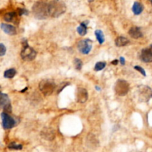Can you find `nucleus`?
Segmentation results:
<instances>
[{
  "label": "nucleus",
  "mask_w": 152,
  "mask_h": 152,
  "mask_svg": "<svg viewBox=\"0 0 152 152\" xmlns=\"http://www.w3.org/2000/svg\"><path fill=\"white\" fill-rule=\"evenodd\" d=\"M32 12L36 19L39 20H46L49 18V4L43 1H39L35 2L32 7Z\"/></svg>",
  "instance_id": "obj_1"
},
{
  "label": "nucleus",
  "mask_w": 152,
  "mask_h": 152,
  "mask_svg": "<svg viewBox=\"0 0 152 152\" xmlns=\"http://www.w3.org/2000/svg\"><path fill=\"white\" fill-rule=\"evenodd\" d=\"M49 12L51 17H60L66 11V5L61 0H53L49 2Z\"/></svg>",
  "instance_id": "obj_2"
},
{
  "label": "nucleus",
  "mask_w": 152,
  "mask_h": 152,
  "mask_svg": "<svg viewBox=\"0 0 152 152\" xmlns=\"http://www.w3.org/2000/svg\"><path fill=\"white\" fill-rule=\"evenodd\" d=\"M20 55L22 59L25 61H33L36 57V51L29 46L25 39H23V49Z\"/></svg>",
  "instance_id": "obj_3"
},
{
  "label": "nucleus",
  "mask_w": 152,
  "mask_h": 152,
  "mask_svg": "<svg viewBox=\"0 0 152 152\" xmlns=\"http://www.w3.org/2000/svg\"><path fill=\"white\" fill-rule=\"evenodd\" d=\"M56 88H57V85H56L55 82L51 79H43L39 82V90L45 97L51 95L54 93Z\"/></svg>",
  "instance_id": "obj_4"
},
{
  "label": "nucleus",
  "mask_w": 152,
  "mask_h": 152,
  "mask_svg": "<svg viewBox=\"0 0 152 152\" xmlns=\"http://www.w3.org/2000/svg\"><path fill=\"white\" fill-rule=\"evenodd\" d=\"M138 100L142 103H147L152 97V89L147 85H140L137 88Z\"/></svg>",
  "instance_id": "obj_5"
},
{
  "label": "nucleus",
  "mask_w": 152,
  "mask_h": 152,
  "mask_svg": "<svg viewBox=\"0 0 152 152\" xmlns=\"http://www.w3.org/2000/svg\"><path fill=\"white\" fill-rule=\"evenodd\" d=\"M130 90V86L128 82L124 79H118L114 85L115 93L118 96L123 97L128 93Z\"/></svg>",
  "instance_id": "obj_6"
},
{
  "label": "nucleus",
  "mask_w": 152,
  "mask_h": 152,
  "mask_svg": "<svg viewBox=\"0 0 152 152\" xmlns=\"http://www.w3.org/2000/svg\"><path fill=\"white\" fill-rule=\"evenodd\" d=\"M1 119H2V125L4 129H11L16 126L17 122L13 116H10L9 113L6 112L1 113Z\"/></svg>",
  "instance_id": "obj_7"
},
{
  "label": "nucleus",
  "mask_w": 152,
  "mask_h": 152,
  "mask_svg": "<svg viewBox=\"0 0 152 152\" xmlns=\"http://www.w3.org/2000/svg\"><path fill=\"white\" fill-rule=\"evenodd\" d=\"M93 42L89 39H82L77 43V49L81 54H88L92 49Z\"/></svg>",
  "instance_id": "obj_8"
},
{
  "label": "nucleus",
  "mask_w": 152,
  "mask_h": 152,
  "mask_svg": "<svg viewBox=\"0 0 152 152\" xmlns=\"http://www.w3.org/2000/svg\"><path fill=\"white\" fill-rule=\"evenodd\" d=\"M0 95H1V99H0V106H1V108L6 113H11L12 107H11V101H10L8 96L6 94H4V93H1Z\"/></svg>",
  "instance_id": "obj_9"
},
{
  "label": "nucleus",
  "mask_w": 152,
  "mask_h": 152,
  "mask_svg": "<svg viewBox=\"0 0 152 152\" xmlns=\"http://www.w3.org/2000/svg\"><path fill=\"white\" fill-rule=\"evenodd\" d=\"M140 58L144 63H152V44L148 48L142 50L140 54Z\"/></svg>",
  "instance_id": "obj_10"
},
{
  "label": "nucleus",
  "mask_w": 152,
  "mask_h": 152,
  "mask_svg": "<svg viewBox=\"0 0 152 152\" xmlns=\"http://www.w3.org/2000/svg\"><path fill=\"white\" fill-rule=\"evenodd\" d=\"M88 94L86 89L83 88H78L76 93V100L79 103H84L88 100Z\"/></svg>",
  "instance_id": "obj_11"
},
{
  "label": "nucleus",
  "mask_w": 152,
  "mask_h": 152,
  "mask_svg": "<svg viewBox=\"0 0 152 152\" xmlns=\"http://www.w3.org/2000/svg\"><path fill=\"white\" fill-rule=\"evenodd\" d=\"M1 29L10 36H14L17 34V29L14 26L11 25L5 24V23H2L1 24Z\"/></svg>",
  "instance_id": "obj_12"
},
{
  "label": "nucleus",
  "mask_w": 152,
  "mask_h": 152,
  "mask_svg": "<svg viewBox=\"0 0 152 152\" xmlns=\"http://www.w3.org/2000/svg\"><path fill=\"white\" fill-rule=\"evenodd\" d=\"M128 33L131 36V37L134 38V39H139V38H141L143 36V32L141 31V29L140 27H131L130 28Z\"/></svg>",
  "instance_id": "obj_13"
},
{
  "label": "nucleus",
  "mask_w": 152,
  "mask_h": 152,
  "mask_svg": "<svg viewBox=\"0 0 152 152\" xmlns=\"http://www.w3.org/2000/svg\"><path fill=\"white\" fill-rule=\"evenodd\" d=\"M41 136H42L45 140L51 141L55 137V132L51 128H46L41 132Z\"/></svg>",
  "instance_id": "obj_14"
},
{
  "label": "nucleus",
  "mask_w": 152,
  "mask_h": 152,
  "mask_svg": "<svg viewBox=\"0 0 152 152\" xmlns=\"http://www.w3.org/2000/svg\"><path fill=\"white\" fill-rule=\"evenodd\" d=\"M88 23H89V22H88V20H86V21H84L82 22V23H81V24L77 27L76 31H77V33H79L80 36H84L85 35H86L87 26H88Z\"/></svg>",
  "instance_id": "obj_15"
},
{
  "label": "nucleus",
  "mask_w": 152,
  "mask_h": 152,
  "mask_svg": "<svg viewBox=\"0 0 152 152\" xmlns=\"http://www.w3.org/2000/svg\"><path fill=\"white\" fill-rule=\"evenodd\" d=\"M143 9H144V6L140 2H134L132 6V11L134 15L136 16L141 14L143 13Z\"/></svg>",
  "instance_id": "obj_16"
},
{
  "label": "nucleus",
  "mask_w": 152,
  "mask_h": 152,
  "mask_svg": "<svg viewBox=\"0 0 152 152\" xmlns=\"http://www.w3.org/2000/svg\"><path fill=\"white\" fill-rule=\"evenodd\" d=\"M130 43L129 39L124 36H119L115 40V45L117 47H124Z\"/></svg>",
  "instance_id": "obj_17"
},
{
  "label": "nucleus",
  "mask_w": 152,
  "mask_h": 152,
  "mask_svg": "<svg viewBox=\"0 0 152 152\" xmlns=\"http://www.w3.org/2000/svg\"><path fill=\"white\" fill-rule=\"evenodd\" d=\"M17 18V14L14 11L12 12L7 13L5 16H4V20L8 23H15Z\"/></svg>",
  "instance_id": "obj_18"
},
{
  "label": "nucleus",
  "mask_w": 152,
  "mask_h": 152,
  "mask_svg": "<svg viewBox=\"0 0 152 152\" xmlns=\"http://www.w3.org/2000/svg\"><path fill=\"white\" fill-rule=\"evenodd\" d=\"M94 34H95L96 38H97V41H98L100 45L103 44L105 42V36L103 32L101 30H96L94 32Z\"/></svg>",
  "instance_id": "obj_19"
},
{
  "label": "nucleus",
  "mask_w": 152,
  "mask_h": 152,
  "mask_svg": "<svg viewBox=\"0 0 152 152\" xmlns=\"http://www.w3.org/2000/svg\"><path fill=\"white\" fill-rule=\"evenodd\" d=\"M16 74H17V71H16V69L10 68L5 71V73H4V76L5 78H8V79H11V78L14 77Z\"/></svg>",
  "instance_id": "obj_20"
},
{
  "label": "nucleus",
  "mask_w": 152,
  "mask_h": 152,
  "mask_svg": "<svg viewBox=\"0 0 152 152\" xmlns=\"http://www.w3.org/2000/svg\"><path fill=\"white\" fill-rule=\"evenodd\" d=\"M8 148L11 150H21V149H23V145L18 144L15 142H12L8 145Z\"/></svg>",
  "instance_id": "obj_21"
},
{
  "label": "nucleus",
  "mask_w": 152,
  "mask_h": 152,
  "mask_svg": "<svg viewBox=\"0 0 152 152\" xmlns=\"http://www.w3.org/2000/svg\"><path fill=\"white\" fill-rule=\"evenodd\" d=\"M106 63L105 62H98L96 63L95 66H94V71H100L103 70L105 68Z\"/></svg>",
  "instance_id": "obj_22"
},
{
  "label": "nucleus",
  "mask_w": 152,
  "mask_h": 152,
  "mask_svg": "<svg viewBox=\"0 0 152 152\" xmlns=\"http://www.w3.org/2000/svg\"><path fill=\"white\" fill-rule=\"evenodd\" d=\"M73 64H74L75 68L78 71H80L82 69V65H83V63H82V60L77 58L74 59V60H73Z\"/></svg>",
  "instance_id": "obj_23"
},
{
  "label": "nucleus",
  "mask_w": 152,
  "mask_h": 152,
  "mask_svg": "<svg viewBox=\"0 0 152 152\" xmlns=\"http://www.w3.org/2000/svg\"><path fill=\"white\" fill-rule=\"evenodd\" d=\"M6 54V47L4 45L3 43H0V56L3 57Z\"/></svg>",
  "instance_id": "obj_24"
},
{
  "label": "nucleus",
  "mask_w": 152,
  "mask_h": 152,
  "mask_svg": "<svg viewBox=\"0 0 152 152\" xmlns=\"http://www.w3.org/2000/svg\"><path fill=\"white\" fill-rule=\"evenodd\" d=\"M134 69H135L136 71H138L140 72L142 75H143V76H146L145 71V70L142 67H140V66H139V65H136V66H134Z\"/></svg>",
  "instance_id": "obj_25"
},
{
  "label": "nucleus",
  "mask_w": 152,
  "mask_h": 152,
  "mask_svg": "<svg viewBox=\"0 0 152 152\" xmlns=\"http://www.w3.org/2000/svg\"><path fill=\"white\" fill-rule=\"evenodd\" d=\"M19 15L23 16V15H28V11L26 9H22V8H19Z\"/></svg>",
  "instance_id": "obj_26"
},
{
  "label": "nucleus",
  "mask_w": 152,
  "mask_h": 152,
  "mask_svg": "<svg viewBox=\"0 0 152 152\" xmlns=\"http://www.w3.org/2000/svg\"><path fill=\"white\" fill-rule=\"evenodd\" d=\"M119 61H120V63L122 65H124L125 64V59H124V57H121L120 58H119Z\"/></svg>",
  "instance_id": "obj_27"
},
{
  "label": "nucleus",
  "mask_w": 152,
  "mask_h": 152,
  "mask_svg": "<svg viewBox=\"0 0 152 152\" xmlns=\"http://www.w3.org/2000/svg\"><path fill=\"white\" fill-rule=\"evenodd\" d=\"M118 63H119V61H118L117 60H113V61L111 62V64L112 65H117Z\"/></svg>",
  "instance_id": "obj_28"
},
{
  "label": "nucleus",
  "mask_w": 152,
  "mask_h": 152,
  "mask_svg": "<svg viewBox=\"0 0 152 152\" xmlns=\"http://www.w3.org/2000/svg\"><path fill=\"white\" fill-rule=\"evenodd\" d=\"M27 87H26V88H25V89H24V90H23V91H21V92H25V91H26V90H27Z\"/></svg>",
  "instance_id": "obj_29"
},
{
  "label": "nucleus",
  "mask_w": 152,
  "mask_h": 152,
  "mask_svg": "<svg viewBox=\"0 0 152 152\" xmlns=\"http://www.w3.org/2000/svg\"><path fill=\"white\" fill-rule=\"evenodd\" d=\"M96 88H97V90H98V91H100V88H98V86H96Z\"/></svg>",
  "instance_id": "obj_30"
},
{
  "label": "nucleus",
  "mask_w": 152,
  "mask_h": 152,
  "mask_svg": "<svg viewBox=\"0 0 152 152\" xmlns=\"http://www.w3.org/2000/svg\"><path fill=\"white\" fill-rule=\"evenodd\" d=\"M148 1H149V2H151V4H152V0H148Z\"/></svg>",
  "instance_id": "obj_31"
}]
</instances>
